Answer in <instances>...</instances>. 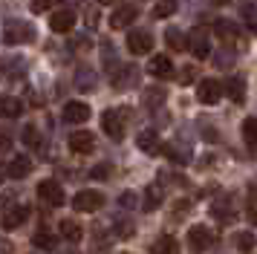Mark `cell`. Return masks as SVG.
<instances>
[{
	"mask_svg": "<svg viewBox=\"0 0 257 254\" xmlns=\"http://www.w3.org/2000/svg\"><path fill=\"white\" fill-rule=\"evenodd\" d=\"M35 38V29L24 21H9L6 23V29H3V41L9 46H18V44H29Z\"/></svg>",
	"mask_w": 257,
	"mask_h": 254,
	"instance_id": "1",
	"label": "cell"
},
{
	"mask_svg": "<svg viewBox=\"0 0 257 254\" xmlns=\"http://www.w3.org/2000/svg\"><path fill=\"white\" fill-rule=\"evenodd\" d=\"M211 242H214V234L208 231V225H191V228H188V248L194 254L208 251Z\"/></svg>",
	"mask_w": 257,
	"mask_h": 254,
	"instance_id": "2",
	"label": "cell"
},
{
	"mask_svg": "<svg viewBox=\"0 0 257 254\" xmlns=\"http://www.w3.org/2000/svg\"><path fill=\"white\" fill-rule=\"evenodd\" d=\"M104 205V196L98 194V191H78L75 199H72V208L78 211V214H93L98 208Z\"/></svg>",
	"mask_w": 257,
	"mask_h": 254,
	"instance_id": "3",
	"label": "cell"
},
{
	"mask_svg": "<svg viewBox=\"0 0 257 254\" xmlns=\"http://www.w3.org/2000/svg\"><path fill=\"white\" fill-rule=\"evenodd\" d=\"M188 49L194 52V58L205 61L211 55V38H208V29H194L188 35Z\"/></svg>",
	"mask_w": 257,
	"mask_h": 254,
	"instance_id": "4",
	"label": "cell"
},
{
	"mask_svg": "<svg viewBox=\"0 0 257 254\" xmlns=\"http://www.w3.org/2000/svg\"><path fill=\"white\" fill-rule=\"evenodd\" d=\"M127 49L133 55H148L153 49V35L145 32V29H133L127 32Z\"/></svg>",
	"mask_w": 257,
	"mask_h": 254,
	"instance_id": "5",
	"label": "cell"
},
{
	"mask_svg": "<svg viewBox=\"0 0 257 254\" xmlns=\"http://www.w3.org/2000/svg\"><path fill=\"white\" fill-rule=\"evenodd\" d=\"M222 87L217 78H205V81H199V87H197V101L202 104H217L222 98Z\"/></svg>",
	"mask_w": 257,
	"mask_h": 254,
	"instance_id": "6",
	"label": "cell"
},
{
	"mask_svg": "<svg viewBox=\"0 0 257 254\" xmlns=\"http://www.w3.org/2000/svg\"><path fill=\"white\" fill-rule=\"evenodd\" d=\"M38 196H41L47 205H52V208L64 205V188H61L55 179H44V182L38 185Z\"/></svg>",
	"mask_w": 257,
	"mask_h": 254,
	"instance_id": "7",
	"label": "cell"
},
{
	"mask_svg": "<svg viewBox=\"0 0 257 254\" xmlns=\"http://www.w3.org/2000/svg\"><path fill=\"white\" fill-rule=\"evenodd\" d=\"M72 26H75V12L72 9H61V12H55V15L49 18V29L58 32V35L72 32Z\"/></svg>",
	"mask_w": 257,
	"mask_h": 254,
	"instance_id": "8",
	"label": "cell"
},
{
	"mask_svg": "<svg viewBox=\"0 0 257 254\" xmlns=\"http://www.w3.org/2000/svg\"><path fill=\"white\" fill-rule=\"evenodd\" d=\"M101 127H104V133L110 139H124V121H121V115L116 113V110H107L104 115H101Z\"/></svg>",
	"mask_w": 257,
	"mask_h": 254,
	"instance_id": "9",
	"label": "cell"
},
{
	"mask_svg": "<svg viewBox=\"0 0 257 254\" xmlns=\"http://www.w3.org/2000/svg\"><path fill=\"white\" fill-rule=\"evenodd\" d=\"M148 72H151L153 78H174V61L168 55H153L151 64H148Z\"/></svg>",
	"mask_w": 257,
	"mask_h": 254,
	"instance_id": "10",
	"label": "cell"
},
{
	"mask_svg": "<svg viewBox=\"0 0 257 254\" xmlns=\"http://www.w3.org/2000/svg\"><path fill=\"white\" fill-rule=\"evenodd\" d=\"M70 150H75V153H93L95 136L90 130H75V133H70Z\"/></svg>",
	"mask_w": 257,
	"mask_h": 254,
	"instance_id": "11",
	"label": "cell"
},
{
	"mask_svg": "<svg viewBox=\"0 0 257 254\" xmlns=\"http://www.w3.org/2000/svg\"><path fill=\"white\" fill-rule=\"evenodd\" d=\"M90 118V107L84 101H67L64 104V121H70V124H81Z\"/></svg>",
	"mask_w": 257,
	"mask_h": 254,
	"instance_id": "12",
	"label": "cell"
},
{
	"mask_svg": "<svg viewBox=\"0 0 257 254\" xmlns=\"http://www.w3.org/2000/svg\"><path fill=\"white\" fill-rule=\"evenodd\" d=\"M136 15H139L136 6H118V9L110 15V26H113V29H127L130 23L136 21Z\"/></svg>",
	"mask_w": 257,
	"mask_h": 254,
	"instance_id": "13",
	"label": "cell"
},
{
	"mask_svg": "<svg viewBox=\"0 0 257 254\" xmlns=\"http://www.w3.org/2000/svg\"><path fill=\"white\" fill-rule=\"evenodd\" d=\"M26 217H29V208H26V205H15V208H9V211L3 214L0 222H3V228L12 231V228H18V225H24Z\"/></svg>",
	"mask_w": 257,
	"mask_h": 254,
	"instance_id": "14",
	"label": "cell"
},
{
	"mask_svg": "<svg viewBox=\"0 0 257 254\" xmlns=\"http://www.w3.org/2000/svg\"><path fill=\"white\" fill-rule=\"evenodd\" d=\"M29 173H32V162H29V156H15V159L9 162L6 176H12V179H24V176H29Z\"/></svg>",
	"mask_w": 257,
	"mask_h": 254,
	"instance_id": "15",
	"label": "cell"
},
{
	"mask_svg": "<svg viewBox=\"0 0 257 254\" xmlns=\"http://www.w3.org/2000/svg\"><path fill=\"white\" fill-rule=\"evenodd\" d=\"M225 92H228V98L234 104H243L245 101V81L240 75H231V78L225 81Z\"/></svg>",
	"mask_w": 257,
	"mask_h": 254,
	"instance_id": "16",
	"label": "cell"
},
{
	"mask_svg": "<svg viewBox=\"0 0 257 254\" xmlns=\"http://www.w3.org/2000/svg\"><path fill=\"white\" fill-rule=\"evenodd\" d=\"M217 35L222 38V44L225 46L240 44V29H237L231 21H217Z\"/></svg>",
	"mask_w": 257,
	"mask_h": 254,
	"instance_id": "17",
	"label": "cell"
},
{
	"mask_svg": "<svg viewBox=\"0 0 257 254\" xmlns=\"http://www.w3.org/2000/svg\"><path fill=\"white\" fill-rule=\"evenodd\" d=\"M0 113L6 115V118H18V115L24 113V101L15 98V95H6V98H0Z\"/></svg>",
	"mask_w": 257,
	"mask_h": 254,
	"instance_id": "18",
	"label": "cell"
},
{
	"mask_svg": "<svg viewBox=\"0 0 257 254\" xmlns=\"http://www.w3.org/2000/svg\"><path fill=\"white\" fill-rule=\"evenodd\" d=\"M61 237L70 242H78L84 237V228L75 222V219H61Z\"/></svg>",
	"mask_w": 257,
	"mask_h": 254,
	"instance_id": "19",
	"label": "cell"
},
{
	"mask_svg": "<svg viewBox=\"0 0 257 254\" xmlns=\"http://www.w3.org/2000/svg\"><path fill=\"white\" fill-rule=\"evenodd\" d=\"M136 145H139L145 153H151V156H153V153H159V139H156L153 130H142L139 139H136Z\"/></svg>",
	"mask_w": 257,
	"mask_h": 254,
	"instance_id": "20",
	"label": "cell"
},
{
	"mask_svg": "<svg viewBox=\"0 0 257 254\" xmlns=\"http://www.w3.org/2000/svg\"><path fill=\"white\" fill-rule=\"evenodd\" d=\"M151 254H179V242L174 237H159L151 245Z\"/></svg>",
	"mask_w": 257,
	"mask_h": 254,
	"instance_id": "21",
	"label": "cell"
},
{
	"mask_svg": "<svg viewBox=\"0 0 257 254\" xmlns=\"http://www.w3.org/2000/svg\"><path fill=\"white\" fill-rule=\"evenodd\" d=\"M243 142L248 145V148H257V118L254 115L243 121Z\"/></svg>",
	"mask_w": 257,
	"mask_h": 254,
	"instance_id": "22",
	"label": "cell"
},
{
	"mask_svg": "<svg viewBox=\"0 0 257 254\" xmlns=\"http://www.w3.org/2000/svg\"><path fill=\"white\" fill-rule=\"evenodd\" d=\"M165 41H168V46H171V49H174V52H185V35L179 32V29H168V32H165Z\"/></svg>",
	"mask_w": 257,
	"mask_h": 254,
	"instance_id": "23",
	"label": "cell"
},
{
	"mask_svg": "<svg viewBox=\"0 0 257 254\" xmlns=\"http://www.w3.org/2000/svg\"><path fill=\"white\" fill-rule=\"evenodd\" d=\"M32 242H35V248H44V251H52V248L58 245V240H55L49 231H44V228H41L35 237H32Z\"/></svg>",
	"mask_w": 257,
	"mask_h": 254,
	"instance_id": "24",
	"label": "cell"
},
{
	"mask_svg": "<svg viewBox=\"0 0 257 254\" xmlns=\"http://www.w3.org/2000/svg\"><path fill=\"white\" fill-rule=\"evenodd\" d=\"M214 217L220 219V222H231L234 219V211H231V205H228V202H214Z\"/></svg>",
	"mask_w": 257,
	"mask_h": 254,
	"instance_id": "25",
	"label": "cell"
},
{
	"mask_svg": "<svg viewBox=\"0 0 257 254\" xmlns=\"http://www.w3.org/2000/svg\"><path fill=\"white\" fill-rule=\"evenodd\" d=\"M234 242H237V248H240V251H251V248H254V242H257V237L251 234V231H240Z\"/></svg>",
	"mask_w": 257,
	"mask_h": 254,
	"instance_id": "26",
	"label": "cell"
},
{
	"mask_svg": "<svg viewBox=\"0 0 257 254\" xmlns=\"http://www.w3.org/2000/svg\"><path fill=\"white\" fill-rule=\"evenodd\" d=\"M176 12V0H159L156 6H153V15L156 18H171Z\"/></svg>",
	"mask_w": 257,
	"mask_h": 254,
	"instance_id": "27",
	"label": "cell"
},
{
	"mask_svg": "<svg viewBox=\"0 0 257 254\" xmlns=\"http://www.w3.org/2000/svg\"><path fill=\"white\" fill-rule=\"evenodd\" d=\"M159 202H162V191L159 188H148V194H145V211L159 208Z\"/></svg>",
	"mask_w": 257,
	"mask_h": 254,
	"instance_id": "28",
	"label": "cell"
},
{
	"mask_svg": "<svg viewBox=\"0 0 257 254\" xmlns=\"http://www.w3.org/2000/svg\"><path fill=\"white\" fill-rule=\"evenodd\" d=\"M24 142H26V145H32V148H41V145H38V130L32 124L24 127Z\"/></svg>",
	"mask_w": 257,
	"mask_h": 254,
	"instance_id": "29",
	"label": "cell"
},
{
	"mask_svg": "<svg viewBox=\"0 0 257 254\" xmlns=\"http://www.w3.org/2000/svg\"><path fill=\"white\" fill-rule=\"evenodd\" d=\"M116 234H118V240H130V237H133V225H130V222H118Z\"/></svg>",
	"mask_w": 257,
	"mask_h": 254,
	"instance_id": "30",
	"label": "cell"
},
{
	"mask_svg": "<svg viewBox=\"0 0 257 254\" xmlns=\"http://www.w3.org/2000/svg\"><path fill=\"white\" fill-rule=\"evenodd\" d=\"M90 176H95V179H107V176H110V165H107V162L95 165V171H90Z\"/></svg>",
	"mask_w": 257,
	"mask_h": 254,
	"instance_id": "31",
	"label": "cell"
},
{
	"mask_svg": "<svg viewBox=\"0 0 257 254\" xmlns=\"http://www.w3.org/2000/svg\"><path fill=\"white\" fill-rule=\"evenodd\" d=\"M49 6H52V0H32V12H35V15H41V12H47Z\"/></svg>",
	"mask_w": 257,
	"mask_h": 254,
	"instance_id": "32",
	"label": "cell"
},
{
	"mask_svg": "<svg viewBox=\"0 0 257 254\" xmlns=\"http://www.w3.org/2000/svg\"><path fill=\"white\" fill-rule=\"evenodd\" d=\"M194 75H197V69L185 67V69H182V75H179V81H182V84H191V81H194Z\"/></svg>",
	"mask_w": 257,
	"mask_h": 254,
	"instance_id": "33",
	"label": "cell"
},
{
	"mask_svg": "<svg viewBox=\"0 0 257 254\" xmlns=\"http://www.w3.org/2000/svg\"><path fill=\"white\" fill-rule=\"evenodd\" d=\"M9 148H12V142H9L6 136H0V153H6Z\"/></svg>",
	"mask_w": 257,
	"mask_h": 254,
	"instance_id": "34",
	"label": "cell"
},
{
	"mask_svg": "<svg viewBox=\"0 0 257 254\" xmlns=\"http://www.w3.org/2000/svg\"><path fill=\"white\" fill-rule=\"evenodd\" d=\"M9 251H12V245H9L6 240H0V254H9Z\"/></svg>",
	"mask_w": 257,
	"mask_h": 254,
	"instance_id": "35",
	"label": "cell"
},
{
	"mask_svg": "<svg viewBox=\"0 0 257 254\" xmlns=\"http://www.w3.org/2000/svg\"><path fill=\"white\" fill-rule=\"evenodd\" d=\"M133 202H136V199H133V194H124V196H121V205H133Z\"/></svg>",
	"mask_w": 257,
	"mask_h": 254,
	"instance_id": "36",
	"label": "cell"
},
{
	"mask_svg": "<svg viewBox=\"0 0 257 254\" xmlns=\"http://www.w3.org/2000/svg\"><path fill=\"white\" fill-rule=\"evenodd\" d=\"M248 219H251V222H257V211H251V214H248Z\"/></svg>",
	"mask_w": 257,
	"mask_h": 254,
	"instance_id": "37",
	"label": "cell"
},
{
	"mask_svg": "<svg viewBox=\"0 0 257 254\" xmlns=\"http://www.w3.org/2000/svg\"><path fill=\"white\" fill-rule=\"evenodd\" d=\"M98 3H101V6H110V3H113V0H98Z\"/></svg>",
	"mask_w": 257,
	"mask_h": 254,
	"instance_id": "38",
	"label": "cell"
},
{
	"mask_svg": "<svg viewBox=\"0 0 257 254\" xmlns=\"http://www.w3.org/2000/svg\"><path fill=\"white\" fill-rule=\"evenodd\" d=\"M251 26H254V29H251V32H254V35H257V21H254V23H251Z\"/></svg>",
	"mask_w": 257,
	"mask_h": 254,
	"instance_id": "39",
	"label": "cell"
},
{
	"mask_svg": "<svg viewBox=\"0 0 257 254\" xmlns=\"http://www.w3.org/2000/svg\"><path fill=\"white\" fill-rule=\"evenodd\" d=\"M214 3H231V0H214Z\"/></svg>",
	"mask_w": 257,
	"mask_h": 254,
	"instance_id": "40",
	"label": "cell"
},
{
	"mask_svg": "<svg viewBox=\"0 0 257 254\" xmlns=\"http://www.w3.org/2000/svg\"><path fill=\"white\" fill-rule=\"evenodd\" d=\"M254 196H257V188H254Z\"/></svg>",
	"mask_w": 257,
	"mask_h": 254,
	"instance_id": "41",
	"label": "cell"
}]
</instances>
